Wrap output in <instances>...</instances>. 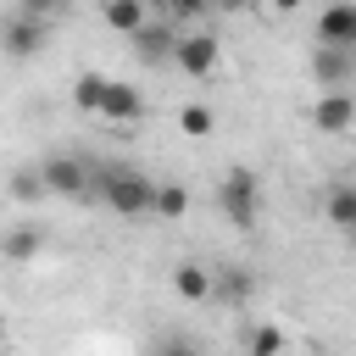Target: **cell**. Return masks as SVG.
Listing matches in <instances>:
<instances>
[{
    "label": "cell",
    "mask_w": 356,
    "mask_h": 356,
    "mask_svg": "<svg viewBox=\"0 0 356 356\" xmlns=\"http://www.w3.org/2000/svg\"><path fill=\"white\" fill-rule=\"evenodd\" d=\"M217 61H222V39H217V33H184V39H178L172 67H178L184 78H211Z\"/></svg>",
    "instance_id": "5"
},
{
    "label": "cell",
    "mask_w": 356,
    "mask_h": 356,
    "mask_svg": "<svg viewBox=\"0 0 356 356\" xmlns=\"http://www.w3.org/2000/svg\"><path fill=\"white\" fill-rule=\"evenodd\" d=\"M172 295H178V300H211V267L178 261V267H172Z\"/></svg>",
    "instance_id": "13"
},
{
    "label": "cell",
    "mask_w": 356,
    "mask_h": 356,
    "mask_svg": "<svg viewBox=\"0 0 356 356\" xmlns=\"http://www.w3.org/2000/svg\"><path fill=\"white\" fill-rule=\"evenodd\" d=\"M156 356H206L189 334H167V339H156Z\"/></svg>",
    "instance_id": "23"
},
{
    "label": "cell",
    "mask_w": 356,
    "mask_h": 356,
    "mask_svg": "<svg viewBox=\"0 0 356 356\" xmlns=\"http://www.w3.org/2000/svg\"><path fill=\"white\" fill-rule=\"evenodd\" d=\"M39 178H44V189H50V195L83 200V195H89V178H95V167H89L83 156H44V161H39Z\"/></svg>",
    "instance_id": "4"
},
{
    "label": "cell",
    "mask_w": 356,
    "mask_h": 356,
    "mask_svg": "<svg viewBox=\"0 0 356 356\" xmlns=\"http://www.w3.org/2000/svg\"><path fill=\"white\" fill-rule=\"evenodd\" d=\"M317 44H350L356 50V0H334L317 17Z\"/></svg>",
    "instance_id": "11"
},
{
    "label": "cell",
    "mask_w": 356,
    "mask_h": 356,
    "mask_svg": "<svg viewBox=\"0 0 356 356\" xmlns=\"http://www.w3.org/2000/svg\"><path fill=\"white\" fill-rule=\"evenodd\" d=\"M50 44V22H39V17H22L17 6L0 17V50L11 56V61H28V56H39Z\"/></svg>",
    "instance_id": "3"
},
{
    "label": "cell",
    "mask_w": 356,
    "mask_h": 356,
    "mask_svg": "<svg viewBox=\"0 0 356 356\" xmlns=\"http://www.w3.org/2000/svg\"><path fill=\"white\" fill-rule=\"evenodd\" d=\"M83 200H106L117 217H150L156 211V178L139 172V167H95L89 178V195Z\"/></svg>",
    "instance_id": "1"
},
{
    "label": "cell",
    "mask_w": 356,
    "mask_h": 356,
    "mask_svg": "<svg viewBox=\"0 0 356 356\" xmlns=\"http://www.w3.org/2000/svg\"><path fill=\"white\" fill-rule=\"evenodd\" d=\"M245 356H284V328H278V323H261V328L250 334Z\"/></svg>",
    "instance_id": "18"
},
{
    "label": "cell",
    "mask_w": 356,
    "mask_h": 356,
    "mask_svg": "<svg viewBox=\"0 0 356 356\" xmlns=\"http://www.w3.org/2000/svg\"><path fill=\"white\" fill-rule=\"evenodd\" d=\"M161 6H167L172 28H178V22H200V17H206V11L217 6V0H161Z\"/></svg>",
    "instance_id": "20"
},
{
    "label": "cell",
    "mask_w": 356,
    "mask_h": 356,
    "mask_svg": "<svg viewBox=\"0 0 356 356\" xmlns=\"http://www.w3.org/2000/svg\"><path fill=\"white\" fill-rule=\"evenodd\" d=\"M184 211H189V189H184V184H156V211H150V217L178 222Z\"/></svg>",
    "instance_id": "16"
},
{
    "label": "cell",
    "mask_w": 356,
    "mask_h": 356,
    "mask_svg": "<svg viewBox=\"0 0 356 356\" xmlns=\"http://www.w3.org/2000/svg\"><path fill=\"white\" fill-rule=\"evenodd\" d=\"M323 211H328V222H334V228H345V234H350V228H356V184H334V189H328V200H323Z\"/></svg>",
    "instance_id": "15"
},
{
    "label": "cell",
    "mask_w": 356,
    "mask_h": 356,
    "mask_svg": "<svg viewBox=\"0 0 356 356\" xmlns=\"http://www.w3.org/2000/svg\"><path fill=\"white\" fill-rule=\"evenodd\" d=\"M44 239H50V234H44V222H11V228L0 234V256L22 267V261H33V256L44 250Z\"/></svg>",
    "instance_id": "12"
},
{
    "label": "cell",
    "mask_w": 356,
    "mask_h": 356,
    "mask_svg": "<svg viewBox=\"0 0 356 356\" xmlns=\"http://www.w3.org/2000/svg\"><path fill=\"white\" fill-rule=\"evenodd\" d=\"M178 28L172 22H145L139 33H134V50H139V61H150V67H161V61H172L178 56Z\"/></svg>",
    "instance_id": "9"
},
{
    "label": "cell",
    "mask_w": 356,
    "mask_h": 356,
    "mask_svg": "<svg viewBox=\"0 0 356 356\" xmlns=\"http://www.w3.org/2000/svg\"><path fill=\"white\" fill-rule=\"evenodd\" d=\"M267 6H273V11H284V17H289V11H300V0H267Z\"/></svg>",
    "instance_id": "24"
},
{
    "label": "cell",
    "mask_w": 356,
    "mask_h": 356,
    "mask_svg": "<svg viewBox=\"0 0 356 356\" xmlns=\"http://www.w3.org/2000/svg\"><path fill=\"white\" fill-rule=\"evenodd\" d=\"M100 100H106V78H100V72H83V78L72 83V106H78V111H100Z\"/></svg>",
    "instance_id": "17"
},
{
    "label": "cell",
    "mask_w": 356,
    "mask_h": 356,
    "mask_svg": "<svg viewBox=\"0 0 356 356\" xmlns=\"http://www.w3.org/2000/svg\"><path fill=\"white\" fill-rule=\"evenodd\" d=\"M100 117H106V122H139V117H145V95H139L128 78H106Z\"/></svg>",
    "instance_id": "10"
},
{
    "label": "cell",
    "mask_w": 356,
    "mask_h": 356,
    "mask_svg": "<svg viewBox=\"0 0 356 356\" xmlns=\"http://www.w3.org/2000/svg\"><path fill=\"white\" fill-rule=\"evenodd\" d=\"M312 78L323 89H350L356 83V50L350 44H312Z\"/></svg>",
    "instance_id": "6"
},
{
    "label": "cell",
    "mask_w": 356,
    "mask_h": 356,
    "mask_svg": "<svg viewBox=\"0 0 356 356\" xmlns=\"http://www.w3.org/2000/svg\"><path fill=\"white\" fill-rule=\"evenodd\" d=\"M0 345H6V317H0Z\"/></svg>",
    "instance_id": "26"
},
{
    "label": "cell",
    "mask_w": 356,
    "mask_h": 356,
    "mask_svg": "<svg viewBox=\"0 0 356 356\" xmlns=\"http://www.w3.org/2000/svg\"><path fill=\"white\" fill-rule=\"evenodd\" d=\"M150 17H145V0H106V28H117V33H139Z\"/></svg>",
    "instance_id": "14"
},
{
    "label": "cell",
    "mask_w": 356,
    "mask_h": 356,
    "mask_svg": "<svg viewBox=\"0 0 356 356\" xmlns=\"http://www.w3.org/2000/svg\"><path fill=\"white\" fill-rule=\"evenodd\" d=\"M217 6H222V11H245L250 0H217Z\"/></svg>",
    "instance_id": "25"
},
{
    "label": "cell",
    "mask_w": 356,
    "mask_h": 356,
    "mask_svg": "<svg viewBox=\"0 0 356 356\" xmlns=\"http://www.w3.org/2000/svg\"><path fill=\"white\" fill-rule=\"evenodd\" d=\"M306 122H312L317 134H345V128L356 122V95H350V89H323V95L312 100Z\"/></svg>",
    "instance_id": "7"
},
{
    "label": "cell",
    "mask_w": 356,
    "mask_h": 356,
    "mask_svg": "<svg viewBox=\"0 0 356 356\" xmlns=\"http://www.w3.org/2000/svg\"><path fill=\"white\" fill-rule=\"evenodd\" d=\"M17 11L22 17H39V22H56V17L72 11V0H17Z\"/></svg>",
    "instance_id": "21"
},
{
    "label": "cell",
    "mask_w": 356,
    "mask_h": 356,
    "mask_svg": "<svg viewBox=\"0 0 356 356\" xmlns=\"http://www.w3.org/2000/svg\"><path fill=\"white\" fill-rule=\"evenodd\" d=\"M11 195H17V200H39V195H50V189H44L39 167H22V172L11 178Z\"/></svg>",
    "instance_id": "22"
},
{
    "label": "cell",
    "mask_w": 356,
    "mask_h": 356,
    "mask_svg": "<svg viewBox=\"0 0 356 356\" xmlns=\"http://www.w3.org/2000/svg\"><path fill=\"white\" fill-rule=\"evenodd\" d=\"M211 122H217V117H211V106H184V111H178V128H184L189 139H206V134H211Z\"/></svg>",
    "instance_id": "19"
},
{
    "label": "cell",
    "mask_w": 356,
    "mask_h": 356,
    "mask_svg": "<svg viewBox=\"0 0 356 356\" xmlns=\"http://www.w3.org/2000/svg\"><path fill=\"white\" fill-rule=\"evenodd\" d=\"M250 295H256V273H250V267H239V261L211 267V300H222V306H245Z\"/></svg>",
    "instance_id": "8"
},
{
    "label": "cell",
    "mask_w": 356,
    "mask_h": 356,
    "mask_svg": "<svg viewBox=\"0 0 356 356\" xmlns=\"http://www.w3.org/2000/svg\"><path fill=\"white\" fill-rule=\"evenodd\" d=\"M345 239H350V250H356V228H350V234H345Z\"/></svg>",
    "instance_id": "27"
},
{
    "label": "cell",
    "mask_w": 356,
    "mask_h": 356,
    "mask_svg": "<svg viewBox=\"0 0 356 356\" xmlns=\"http://www.w3.org/2000/svg\"><path fill=\"white\" fill-rule=\"evenodd\" d=\"M217 211H222L239 234H250V228L261 222V178H256L250 167L222 172V184H217Z\"/></svg>",
    "instance_id": "2"
}]
</instances>
